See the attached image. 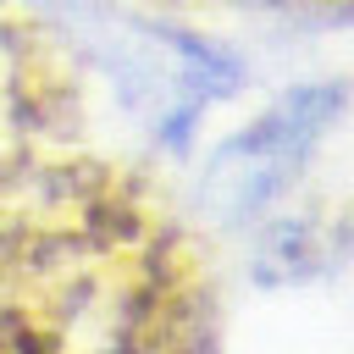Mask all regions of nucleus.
<instances>
[{
	"label": "nucleus",
	"instance_id": "20e7f679",
	"mask_svg": "<svg viewBox=\"0 0 354 354\" xmlns=\"http://www.w3.org/2000/svg\"><path fill=\"white\" fill-rule=\"evenodd\" d=\"M155 11H271L304 22H354V0H144Z\"/></svg>",
	"mask_w": 354,
	"mask_h": 354
},
{
	"label": "nucleus",
	"instance_id": "7ed1b4c3",
	"mask_svg": "<svg viewBox=\"0 0 354 354\" xmlns=\"http://www.w3.org/2000/svg\"><path fill=\"white\" fill-rule=\"evenodd\" d=\"M337 111H343L337 83H304L288 100H277L266 116H254L238 138L221 144V155L210 166L216 205L227 216H254L260 205H271L293 183V171L310 160L321 133L337 122Z\"/></svg>",
	"mask_w": 354,
	"mask_h": 354
},
{
	"label": "nucleus",
	"instance_id": "f257e3e1",
	"mask_svg": "<svg viewBox=\"0 0 354 354\" xmlns=\"http://www.w3.org/2000/svg\"><path fill=\"white\" fill-rule=\"evenodd\" d=\"M0 354H221V288L166 188L77 155L0 210Z\"/></svg>",
	"mask_w": 354,
	"mask_h": 354
},
{
	"label": "nucleus",
	"instance_id": "f03ea898",
	"mask_svg": "<svg viewBox=\"0 0 354 354\" xmlns=\"http://www.w3.org/2000/svg\"><path fill=\"white\" fill-rule=\"evenodd\" d=\"M88 72L33 0H0V210L94 149Z\"/></svg>",
	"mask_w": 354,
	"mask_h": 354
}]
</instances>
